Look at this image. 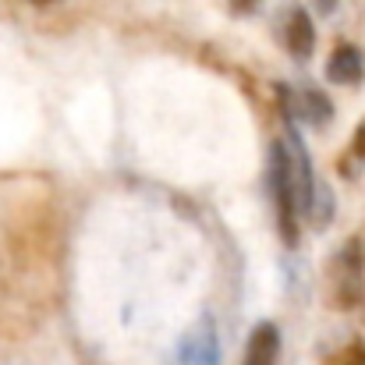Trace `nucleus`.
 I'll return each mask as SVG.
<instances>
[{
  "label": "nucleus",
  "instance_id": "7ed1b4c3",
  "mask_svg": "<svg viewBox=\"0 0 365 365\" xmlns=\"http://www.w3.org/2000/svg\"><path fill=\"white\" fill-rule=\"evenodd\" d=\"M167 365H220V334L210 316H199L174 344Z\"/></svg>",
  "mask_w": 365,
  "mask_h": 365
},
{
  "label": "nucleus",
  "instance_id": "f257e3e1",
  "mask_svg": "<svg viewBox=\"0 0 365 365\" xmlns=\"http://www.w3.org/2000/svg\"><path fill=\"white\" fill-rule=\"evenodd\" d=\"M365 294V245L348 238L327 266V298L334 309H355Z\"/></svg>",
  "mask_w": 365,
  "mask_h": 365
},
{
  "label": "nucleus",
  "instance_id": "f8f14e48",
  "mask_svg": "<svg viewBox=\"0 0 365 365\" xmlns=\"http://www.w3.org/2000/svg\"><path fill=\"white\" fill-rule=\"evenodd\" d=\"M29 4H36V7H43V4H57V0H29Z\"/></svg>",
  "mask_w": 365,
  "mask_h": 365
},
{
  "label": "nucleus",
  "instance_id": "f03ea898",
  "mask_svg": "<svg viewBox=\"0 0 365 365\" xmlns=\"http://www.w3.org/2000/svg\"><path fill=\"white\" fill-rule=\"evenodd\" d=\"M269 199L277 210V227H280V242L294 248L302 238V213H298V199L291 188V170H287V149L284 138L269 142Z\"/></svg>",
  "mask_w": 365,
  "mask_h": 365
},
{
  "label": "nucleus",
  "instance_id": "0eeeda50",
  "mask_svg": "<svg viewBox=\"0 0 365 365\" xmlns=\"http://www.w3.org/2000/svg\"><path fill=\"white\" fill-rule=\"evenodd\" d=\"M277 359H280V330H277V323L262 319L248 334L242 365H277Z\"/></svg>",
  "mask_w": 365,
  "mask_h": 365
},
{
  "label": "nucleus",
  "instance_id": "423d86ee",
  "mask_svg": "<svg viewBox=\"0 0 365 365\" xmlns=\"http://www.w3.org/2000/svg\"><path fill=\"white\" fill-rule=\"evenodd\" d=\"M327 78L334 86H359L365 78V53L355 43H337L327 61Z\"/></svg>",
  "mask_w": 365,
  "mask_h": 365
},
{
  "label": "nucleus",
  "instance_id": "6e6552de",
  "mask_svg": "<svg viewBox=\"0 0 365 365\" xmlns=\"http://www.w3.org/2000/svg\"><path fill=\"white\" fill-rule=\"evenodd\" d=\"M323 365H365V341H348L344 348H337Z\"/></svg>",
  "mask_w": 365,
  "mask_h": 365
},
{
  "label": "nucleus",
  "instance_id": "1a4fd4ad",
  "mask_svg": "<svg viewBox=\"0 0 365 365\" xmlns=\"http://www.w3.org/2000/svg\"><path fill=\"white\" fill-rule=\"evenodd\" d=\"M351 156H355L359 163H365V121L351 131Z\"/></svg>",
  "mask_w": 365,
  "mask_h": 365
},
{
  "label": "nucleus",
  "instance_id": "9d476101",
  "mask_svg": "<svg viewBox=\"0 0 365 365\" xmlns=\"http://www.w3.org/2000/svg\"><path fill=\"white\" fill-rule=\"evenodd\" d=\"M259 4H262V0H231V14H238V18H242V14H252Z\"/></svg>",
  "mask_w": 365,
  "mask_h": 365
},
{
  "label": "nucleus",
  "instance_id": "20e7f679",
  "mask_svg": "<svg viewBox=\"0 0 365 365\" xmlns=\"http://www.w3.org/2000/svg\"><path fill=\"white\" fill-rule=\"evenodd\" d=\"M277 89H280V110L287 121H302L309 128H327L334 121V103L323 96V89L316 86H302V89L277 86Z\"/></svg>",
  "mask_w": 365,
  "mask_h": 365
},
{
  "label": "nucleus",
  "instance_id": "9b49d317",
  "mask_svg": "<svg viewBox=\"0 0 365 365\" xmlns=\"http://www.w3.org/2000/svg\"><path fill=\"white\" fill-rule=\"evenodd\" d=\"M312 4H316L323 14H330V11H337V4H341V0H312Z\"/></svg>",
  "mask_w": 365,
  "mask_h": 365
},
{
  "label": "nucleus",
  "instance_id": "39448f33",
  "mask_svg": "<svg viewBox=\"0 0 365 365\" xmlns=\"http://www.w3.org/2000/svg\"><path fill=\"white\" fill-rule=\"evenodd\" d=\"M277 32H280V46L298 61L305 64L312 53H316V21L312 14L302 7V4H287L277 18Z\"/></svg>",
  "mask_w": 365,
  "mask_h": 365
}]
</instances>
